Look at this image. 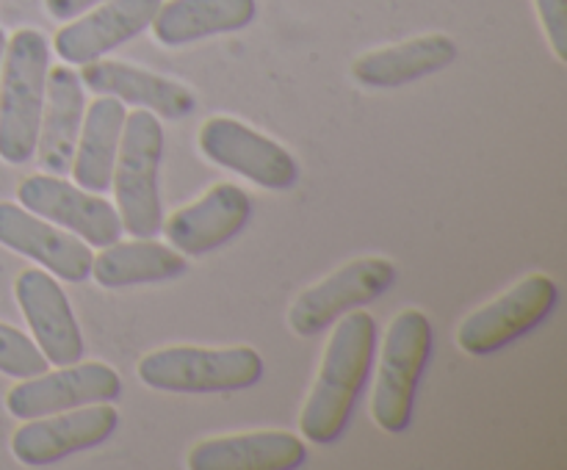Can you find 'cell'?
I'll list each match as a JSON object with an SVG mask.
<instances>
[{
  "mask_svg": "<svg viewBox=\"0 0 567 470\" xmlns=\"http://www.w3.org/2000/svg\"><path fill=\"white\" fill-rule=\"evenodd\" d=\"M377 352V321L365 310L341 315L321 357L313 387L305 398L299 429L316 446L336 442L347 431L360 393L365 390Z\"/></svg>",
  "mask_w": 567,
  "mask_h": 470,
  "instance_id": "cell-1",
  "label": "cell"
},
{
  "mask_svg": "<svg viewBox=\"0 0 567 470\" xmlns=\"http://www.w3.org/2000/svg\"><path fill=\"white\" fill-rule=\"evenodd\" d=\"M50 70L48 39L37 28H20L6 42L0 66V160L22 166L37 153L44 81Z\"/></svg>",
  "mask_w": 567,
  "mask_h": 470,
  "instance_id": "cell-2",
  "label": "cell"
},
{
  "mask_svg": "<svg viewBox=\"0 0 567 470\" xmlns=\"http://www.w3.org/2000/svg\"><path fill=\"white\" fill-rule=\"evenodd\" d=\"M164 158V125L147 108L125 116L120 153H116L111 188L116 197L122 230L136 238L158 236L164 227L158 171Z\"/></svg>",
  "mask_w": 567,
  "mask_h": 470,
  "instance_id": "cell-3",
  "label": "cell"
},
{
  "mask_svg": "<svg viewBox=\"0 0 567 470\" xmlns=\"http://www.w3.org/2000/svg\"><path fill=\"white\" fill-rule=\"evenodd\" d=\"M435 346V330L424 310L408 307L391 321L377 368L371 415L388 435H402L413 424L415 390Z\"/></svg>",
  "mask_w": 567,
  "mask_h": 470,
  "instance_id": "cell-4",
  "label": "cell"
},
{
  "mask_svg": "<svg viewBox=\"0 0 567 470\" xmlns=\"http://www.w3.org/2000/svg\"><path fill=\"white\" fill-rule=\"evenodd\" d=\"M252 346H164L138 359V379L164 393H236L264 379Z\"/></svg>",
  "mask_w": 567,
  "mask_h": 470,
  "instance_id": "cell-5",
  "label": "cell"
},
{
  "mask_svg": "<svg viewBox=\"0 0 567 470\" xmlns=\"http://www.w3.org/2000/svg\"><path fill=\"white\" fill-rule=\"evenodd\" d=\"M559 302L557 282L548 274H529L509 291L482 304L457 330V346L465 354L485 357L513 346L543 324Z\"/></svg>",
  "mask_w": 567,
  "mask_h": 470,
  "instance_id": "cell-6",
  "label": "cell"
},
{
  "mask_svg": "<svg viewBox=\"0 0 567 470\" xmlns=\"http://www.w3.org/2000/svg\"><path fill=\"white\" fill-rule=\"evenodd\" d=\"M396 285V265L388 258H358L341 265L297 296L288 310V326L299 337H316L341 315L377 302Z\"/></svg>",
  "mask_w": 567,
  "mask_h": 470,
  "instance_id": "cell-7",
  "label": "cell"
},
{
  "mask_svg": "<svg viewBox=\"0 0 567 470\" xmlns=\"http://www.w3.org/2000/svg\"><path fill=\"white\" fill-rule=\"evenodd\" d=\"M197 144L210 164L247 177L269 191H288L299 182V164L282 144L252 130L233 116H210L197 133Z\"/></svg>",
  "mask_w": 567,
  "mask_h": 470,
  "instance_id": "cell-8",
  "label": "cell"
},
{
  "mask_svg": "<svg viewBox=\"0 0 567 470\" xmlns=\"http://www.w3.org/2000/svg\"><path fill=\"white\" fill-rule=\"evenodd\" d=\"M17 202L31 213L53 221L89 247H109L122 238V219L116 205L103 194L81 188L59 175H31L17 188Z\"/></svg>",
  "mask_w": 567,
  "mask_h": 470,
  "instance_id": "cell-9",
  "label": "cell"
},
{
  "mask_svg": "<svg viewBox=\"0 0 567 470\" xmlns=\"http://www.w3.org/2000/svg\"><path fill=\"white\" fill-rule=\"evenodd\" d=\"M120 426V412L111 401L86 404L66 412L31 418L11 437V453L25 468H48L86 448L103 446Z\"/></svg>",
  "mask_w": 567,
  "mask_h": 470,
  "instance_id": "cell-10",
  "label": "cell"
},
{
  "mask_svg": "<svg viewBox=\"0 0 567 470\" xmlns=\"http://www.w3.org/2000/svg\"><path fill=\"white\" fill-rule=\"evenodd\" d=\"M122 396V379L105 363L59 365V370H42L28 376L20 385L6 393V409L14 418L31 420L42 415L66 412V409L86 407V404L116 401Z\"/></svg>",
  "mask_w": 567,
  "mask_h": 470,
  "instance_id": "cell-11",
  "label": "cell"
},
{
  "mask_svg": "<svg viewBox=\"0 0 567 470\" xmlns=\"http://www.w3.org/2000/svg\"><path fill=\"white\" fill-rule=\"evenodd\" d=\"M14 296L33 332V343L50 365H72L83 359V332L64 288L50 271L25 269L14 282Z\"/></svg>",
  "mask_w": 567,
  "mask_h": 470,
  "instance_id": "cell-12",
  "label": "cell"
},
{
  "mask_svg": "<svg viewBox=\"0 0 567 470\" xmlns=\"http://www.w3.org/2000/svg\"><path fill=\"white\" fill-rule=\"evenodd\" d=\"M252 216V199L236 182H216L199 199L175 210L161 230L169 238V247L183 258H203L244 230Z\"/></svg>",
  "mask_w": 567,
  "mask_h": 470,
  "instance_id": "cell-13",
  "label": "cell"
},
{
  "mask_svg": "<svg viewBox=\"0 0 567 470\" xmlns=\"http://www.w3.org/2000/svg\"><path fill=\"white\" fill-rule=\"evenodd\" d=\"M0 243L22 258H31L55 280L83 282L92 274V247L22 205L0 202Z\"/></svg>",
  "mask_w": 567,
  "mask_h": 470,
  "instance_id": "cell-14",
  "label": "cell"
},
{
  "mask_svg": "<svg viewBox=\"0 0 567 470\" xmlns=\"http://www.w3.org/2000/svg\"><path fill=\"white\" fill-rule=\"evenodd\" d=\"M161 3L164 0H105L55 33V53L66 64H92L147 31Z\"/></svg>",
  "mask_w": 567,
  "mask_h": 470,
  "instance_id": "cell-15",
  "label": "cell"
},
{
  "mask_svg": "<svg viewBox=\"0 0 567 470\" xmlns=\"http://www.w3.org/2000/svg\"><path fill=\"white\" fill-rule=\"evenodd\" d=\"M78 77L89 92L109 94L125 105L153 111L155 116H164V119H186L197 108V97L192 88L142 70V66L125 64V61L97 59L92 64H83Z\"/></svg>",
  "mask_w": 567,
  "mask_h": 470,
  "instance_id": "cell-16",
  "label": "cell"
},
{
  "mask_svg": "<svg viewBox=\"0 0 567 470\" xmlns=\"http://www.w3.org/2000/svg\"><path fill=\"white\" fill-rule=\"evenodd\" d=\"M308 459L302 437L280 429L199 440L188 451L192 470H297Z\"/></svg>",
  "mask_w": 567,
  "mask_h": 470,
  "instance_id": "cell-17",
  "label": "cell"
},
{
  "mask_svg": "<svg viewBox=\"0 0 567 470\" xmlns=\"http://www.w3.org/2000/svg\"><path fill=\"white\" fill-rule=\"evenodd\" d=\"M83 114H86V97H83V83L78 72L70 66L48 70L37 153H33L48 175L64 177L70 171Z\"/></svg>",
  "mask_w": 567,
  "mask_h": 470,
  "instance_id": "cell-18",
  "label": "cell"
},
{
  "mask_svg": "<svg viewBox=\"0 0 567 470\" xmlns=\"http://www.w3.org/2000/svg\"><path fill=\"white\" fill-rule=\"evenodd\" d=\"M457 61V42L446 33H424L354 59L352 77L369 88H396L446 70Z\"/></svg>",
  "mask_w": 567,
  "mask_h": 470,
  "instance_id": "cell-19",
  "label": "cell"
},
{
  "mask_svg": "<svg viewBox=\"0 0 567 470\" xmlns=\"http://www.w3.org/2000/svg\"><path fill=\"white\" fill-rule=\"evenodd\" d=\"M258 17V0H166L155 11L153 36L166 48L203 42L247 28Z\"/></svg>",
  "mask_w": 567,
  "mask_h": 470,
  "instance_id": "cell-20",
  "label": "cell"
},
{
  "mask_svg": "<svg viewBox=\"0 0 567 470\" xmlns=\"http://www.w3.org/2000/svg\"><path fill=\"white\" fill-rule=\"evenodd\" d=\"M125 116V103L109 97V94H97V100L86 105L81 136H78L70 166L75 182L86 191L103 194L111 188Z\"/></svg>",
  "mask_w": 567,
  "mask_h": 470,
  "instance_id": "cell-21",
  "label": "cell"
},
{
  "mask_svg": "<svg viewBox=\"0 0 567 470\" xmlns=\"http://www.w3.org/2000/svg\"><path fill=\"white\" fill-rule=\"evenodd\" d=\"M188 258H183L169 243H158L153 238H133V241H114L100 249L92 260V276L100 288H131L169 282L186 274Z\"/></svg>",
  "mask_w": 567,
  "mask_h": 470,
  "instance_id": "cell-22",
  "label": "cell"
},
{
  "mask_svg": "<svg viewBox=\"0 0 567 470\" xmlns=\"http://www.w3.org/2000/svg\"><path fill=\"white\" fill-rule=\"evenodd\" d=\"M48 365L50 363L44 359V354L39 352V346L25 332L0 321V374L28 379V376L48 370Z\"/></svg>",
  "mask_w": 567,
  "mask_h": 470,
  "instance_id": "cell-23",
  "label": "cell"
},
{
  "mask_svg": "<svg viewBox=\"0 0 567 470\" xmlns=\"http://www.w3.org/2000/svg\"><path fill=\"white\" fill-rule=\"evenodd\" d=\"M535 6L554 55L567 61V0H535Z\"/></svg>",
  "mask_w": 567,
  "mask_h": 470,
  "instance_id": "cell-24",
  "label": "cell"
},
{
  "mask_svg": "<svg viewBox=\"0 0 567 470\" xmlns=\"http://www.w3.org/2000/svg\"><path fill=\"white\" fill-rule=\"evenodd\" d=\"M100 3H105V0H44V9L53 20H75V17L97 9Z\"/></svg>",
  "mask_w": 567,
  "mask_h": 470,
  "instance_id": "cell-25",
  "label": "cell"
},
{
  "mask_svg": "<svg viewBox=\"0 0 567 470\" xmlns=\"http://www.w3.org/2000/svg\"><path fill=\"white\" fill-rule=\"evenodd\" d=\"M6 42H9V36H6V31L0 28V66H3V53H6Z\"/></svg>",
  "mask_w": 567,
  "mask_h": 470,
  "instance_id": "cell-26",
  "label": "cell"
}]
</instances>
